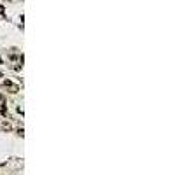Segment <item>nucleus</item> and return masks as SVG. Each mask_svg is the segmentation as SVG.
Wrapping results in <instances>:
<instances>
[{
    "label": "nucleus",
    "mask_w": 175,
    "mask_h": 175,
    "mask_svg": "<svg viewBox=\"0 0 175 175\" xmlns=\"http://www.w3.org/2000/svg\"><path fill=\"white\" fill-rule=\"evenodd\" d=\"M2 88H4L7 93H11V95L20 93V84L14 82V81H11V79H4V81H2Z\"/></svg>",
    "instance_id": "f257e3e1"
},
{
    "label": "nucleus",
    "mask_w": 175,
    "mask_h": 175,
    "mask_svg": "<svg viewBox=\"0 0 175 175\" xmlns=\"http://www.w3.org/2000/svg\"><path fill=\"white\" fill-rule=\"evenodd\" d=\"M0 116L2 117H9V109H7L5 97H0Z\"/></svg>",
    "instance_id": "f03ea898"
},
{
    "label": "nucleus",
    "mask_w": 175,
    "mask_h": 175,
    "mask_svg": "<svg viewBox=\"0 0 175 175\" xmlns=\"http://www.w3.org/2000/svg\"><path fill=\"white\" fill-rule=\"evenodd\" d=\"M11 130H12V126H11V123L5 119V121L2 123V131H11Z\"/></svg>",
    "instance_id": "7ed1b4c3"
},
{
    "label": "nucleus",
    "mask_w": 175,
    "mask_h": 175,
    "mask_svg": "<svg viewBox=\"0 0 175 175\" xmlns=\"http://www.w3.org/2000/svg\"><path fill=\"white\" fill-rule=\"evenodd\" d=\"M0 16H5V7L0 4Z\"/></svg>",
    "instance_id": "20e7f679"
},
{
    "label": "nucleus",
    "mask_w": 175,
    "mask_h": 175,
    "mask_svg": "<svg viewBox=\"0 0 175 175\" xmlns=\"http://www.w3.org/2000/svg\"><path fill=\"white\" fill-rule=\"evenodd\" d=\"M16 110H18V114H21V116H23V107H21V105H18V109H16Z\"/></svg>",
    "instance_id": "39448f33"
},
{
    "label": "nucleus",
    "mask_w": 175,
    "mask_h": 175,
    "mask_svg": "<svg viewBox=\"0 0 175 175\" xmlns=\"http://www.w3.org/2000/svg\"><path fill=\"white\" fill-rule=\"evenodd\" d=\"M0 77H2V72H0Z\"/></svg>",
    "instance_id": "423d86ee"
},
{
    "label": "nucleus",
    "mask_w": 175,
    "mask_h": 175,
    "mask_svg": "<svg viewBox=\"0 0 175 175\" xmlns=\"http://www.w3.org/2000/svg\"><path fill=\"white\" fill-rule=\"evenodd\" d=\"M0 175H2V174H0Z\"/></svg>",
    "instance_id": "0eeeda50"
}]
</instances>
